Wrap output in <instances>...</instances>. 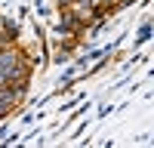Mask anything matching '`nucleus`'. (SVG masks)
Masks as SVG:
<instances>
[{
  "mask_svg": "<svg viewBox=\"0 0 154 148\" xmlns=\"http://www.w3.org/2000/svg\"><path fill=\"white\" fill-rule=\"evenodd\" d=\"M25 62V46L22 43H0V86L6 83V77Z\"/></svg>",
  "mask_w": 154,
  "mask_h": 148,
  "instance_id": "f257e3e1",
  "label": "nucleus"
},
{
  "mask_svg": "<svg viewBox=\"0 0 154 148\" xmlns=\"http://www.w3.org/2000/svg\"><path fill=\"white\" fill-rule=\"evenodd\" d=\"M19 37H22V22L0 12V43H19Z\"/></svg>",
  "mask_w": 154,
  "mask_h": 148,
  "instance_id": "f03ea898",
  "label": "nucleus"
},
{
  "mask_svg": "<svg viewBox=\"0 0 154 148\" xmlns=\"http://www.w3.org/2000/svg\"><path fill=\"white\" fill-rule=\"evenodd\" d=\"M151 37H154V19L148 16L142 25H139V34H136V49H139V46H145Z\"/></svg>",
  "mask_w": 154,
  "mask_h": 148,
  "instance_id": "7ed1b4c3",
  "label": "nucleus"
},
{
  "mask_svg": "<svg viewBox=\"0 0 154 148\" xmlns=\"http://www.w3.org/2000/svg\"><path fill=\"white\" fill-rule=\"evenodd\" d=\"M28 16H31V6H28V3H22V6H19V22H25Z\"/></svg>",
  "mask_w": 154,
  "mask_h": 148,
  "instance_id": "20e7f679",
  "label": "nucleus"
},
{
  "mask_svg": "<svg viewBox=\"0 0 154 148\" xmlns=\"http://www.w3.org/2000/svg\"><path fill=\"white\" fill-rule=\"evenodd\" d=\"M6 133H9V123H6V120H0V145H3V139H6Z\"/></svg>",
  "mask_w": 154,
  "mask_h": 148,
  "instance_id": "39448f33",
  "label": "nucleus"
},
{
  "mask_svg": "<svg viewBox=\"0 0 154 148\" xmlns=\"http://www.w3.org/2000/svg\"><path fill=\"white\" fill-rule=\"evenodd\" d=\"M111 111H114V105H102V108H99V114H96V117H108V114H111Z\"/></svg>",
  "mask_w": 154,
  "mask_h": 148,
  "instance_id": "423d86ee",
  "label": "nucleus"
},
{
  "mask_svg": "<svg viewBox=\"0 0 154 148\" xmlns=\"http://www.w3.org/2000/svg\"><path fill=\"white\" fill-rule=\"evenodd\" d=\"M133 3H136V0H117V6H120V9H126V6H133Z\"/></svg>",
  "mask_w": 154,
  "mask_h": 148,
  "instance_id": "0eeeda50",
  "label": "nucleus"
},
{
  "mask_svg": "<svg viewBox=\"0 0 154 148\" xmlns=\"http://www.w3.org/2000/svg\"><path fill=\"white\" fill-rule=\"evenodd\" d=\"M0 6H12V0H0Z\"/></svg>",
  "mask_w": 154,
  "mask_h": 148,
  "instance_id": "6e6552de",
  "label": "nucleus"
},
{
  "mask_svg": "<svg viewBox=\"0 0 154 148\" xmlns=\"http://www.w3.org/2000/svg\"><path fill=\"white\" fill-rule=\"evenodd\" d=\"M31 3H34V6H40V3H46V0H31Z\"/></svg>",
  "mask_w": 154,
  "mask_h": 148,
  "instance_id": "1a4fd4ad",
  "label": "nucleus"
},
{
  "mask_svg": "<svg viewBox=\"0 0 154 148\" xmlns=\"http://www.w3.org/2000/svg\"><path fill=\"white\" fill-rule=\"evenodd\" d=\"M151 3H154V0H151Z\"/></svg>",
  "mask_w": 154,
  "mask_h": 148,
  "instance_id": "9d476101",
  "label": "nucleus"
}]
</instances>
